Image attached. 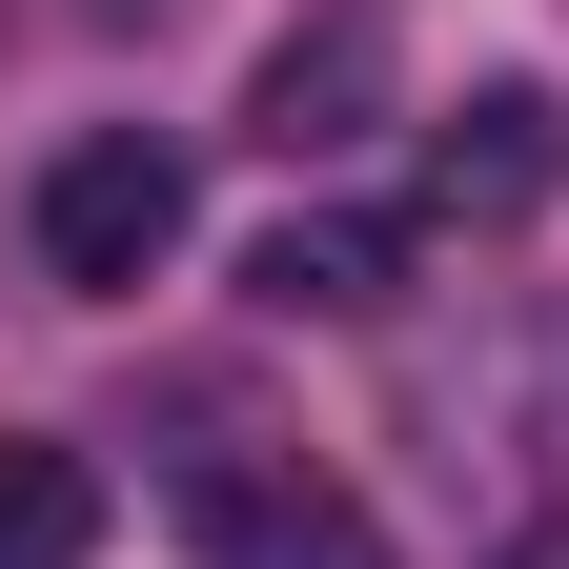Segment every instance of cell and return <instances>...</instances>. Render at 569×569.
<instances>
[{
    "mask_svg": "<svg viewBox=\"0 0 569 569\" xmlns=\"http://www.w3.org/2000/svg\"><path fill=\"white\" fill-rule=\"evenodd\" d=\"M427 407L488 427L468 468H549V488H569V326H509V346H488V387H468V367H427Z\"/></svg>",
    "mask_w": 569,
    "mask_h": 569,
    "instance_id": "8992f818",
    "label": "cell"
},
{
    "mask_svg": "<svg viewBox=\"0 0 569 569\" xmlns=\"http://www.w3.org/2000/svg\"><path fill=\"white\" fill-rule=\"evenodd\" d=\"M488 569H569V509H529V529H509V549H488Z\"/></svg>",
    "mask_w": 569,
    "mask_h": 569,
    "instance_id": "ba28073f",
    "label": "cell"
},
{
    "mask_svg": "<svg viewBox=\"0 0 569 569\" xmlns=\"http://www.w3.org/2000/svg\"><path fill=\"white\" fill-rule=\"evenodd\" d=\"M549 183H569V142H549L529 82H468L448 122H427V224H529Z\"/></svg>",
    "mask_w": 569,
    "mask_h": 569,
    "instance_id": "277c9868",
    "label": "cell"
},
{
    "mask_svg": "<svg viewBox=\"0 0 569 569\" xmlns=\"http://www.w3.org/2000/svg\"><path fill=\"white\" fill-rule=\"evenodd\" d=\"M407 284V224H367V203H284V224L244 244V306L264 326H367Z\"/></svg>",
    "mask_w": 569,
    "mask_h": 569,
    "instance_id": "5b68a950",
    "label": "cell"
},
{
    "mask_svg": "<svg viewBox=\"0 0 569 569\" xmlns=\"http://www.w3.org/2000/svg\"><path fill=\"white\" fill-rule=\"evenodd\" d=\"M183 549L203 569H387L326 448H183Z\"/></svg>",
    "mask_w": 569,
    "mask_h": 569,
    "instance_id": "7a4b0ae2",
    "label": "cell"
},
{
    "mask_svg": "<svg viewBox=\"0 0 569 569\" xmlns=\"http://www.w3.org/2000/svg\"><path fill=\"white\" fill-rule=\"evenodd\" d=\"M367 102H387V0H326V21H306V41L244 82V142L326 163V142H367Z\"/></svg>",
    "mask_w": 569,
    "mask_h": 569,
    "instance_id": "3957f363",
    "label": "cell"
},
{
    "mask_svg": "<svg viewBox=\"0 0 569 569\" xmlns=\"http://www.w3.org/2000/svg\"><path fill=\"white\" fill-rule=\"evenodd\" d=\"M203 224V183H183V142L163 122H82L41 163V284H82V306H122V284H163Z\"/></svg>",
    "mask_w": 569,
    "mask_h": 569,
    "instance_id": "6da1fadb",
    "label": "cell"
},
{
    "mask_svg": "<svg viewBox=\"0 0 569 569\" xmlns=\"http://www.w3.org/2000/svg\"><path fill=\"white\" fill-rule=\"evenodd\" d=\"M102 21H163V0H102Z\"/></svg>",
    "mask_w": 569,
    "mask_h": 569,
    "instance_id": "9c48e42d",
    "label": "cell"
},
{
    "mask_svg": "<svg viewBox=\"0 0 569 569\" xmlns=\"http://www.w3.org/2000/svg\"><path fill=\"white\" fill-rule=\"evenodd\" d=\"M102 549V468L61 427H0V569H82Z\"/></svg>",
    "mask_w": 569,
    "mask_h": 569,
    "instance_id": "52a82bcc",
    "label": "cell"
}]
</instances>
